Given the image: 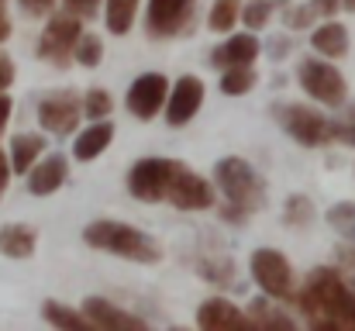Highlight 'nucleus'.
<instances>
[{"label": "nucleus", "mask_w": 355, "mask_h": 331, "mask_svg": "<svg viewBox=\"0 0 355 331\" xmlns=\"http://www.w3.org/2000/svg\"><path fill=\"white\" fill-rule=\"evenodd\" d=\"M300 314L311 328L355 331V290L345 283V276L331 266H318L307 273L304 287L293 294Z\"/></svg>", "instance_id": "obj_1"}, {"label": "nucleus", "mask_w": 355, "mask_h": 331, "mask_svg": "<svg viewBox=\"0 0 355 331\" xmlns=\"http://www.w3.org/2000/svg\"><path fill=\"white\" fill-rule=\"evenodd\" d=\"M214 183L225 194V221H245L248 214L262 211L269 201V187L262 180V173L245 162L241 155H225L214 166Z\"/></svg>", "instance_id": "obj_2"}, {"label": "nucleus", "mask_w": 355, "mask_h": 331, "mask_svg": "<svg viewBox=\"0 0 355 331\" xmlns=\"http://www.w3.org/2000/svg\"><path fill=\"white\" fill-rule=\"evenodd\" d=\"M83 241L97 252H111L121 259H131V262H141V266H152L162 259V248L152 235L131 228V224H121V221H94L83 228Z\"/></svg>", "instance_id": "obj_3"}, {"label": "nucleus", "mask_w": 355, "mask_h": 331, "mask_svg": "<svg viewBox=\"0 0 355 331\" xmlns=\"http://www.w3.org/2000/svg\"><path fill=\"white\" fill-rule=\"evenodd\" d=\"M272 117L283 128V135H290L297 145L304 148H321L335 142V121H328L324 114L304 104H272Z\"/></svg>", "instance_id": "obj_4"}, {"label": "nucleus", "mask_w": 355, "mask_h": 331, "mask_svg": "<svg viewBox=\"0 0 355 331\" xmlns=\"http://www.w3.org/2000/svg\"><path fill=\"white\" fill-rule=\"evenodd\" d=\"M83 35V21L80 14L66 10V14H52L42 38H38V59L42 62H52V66H69L73 62V52H76V42Z\"/></svg>", "instance_id": "obj_5"}, {"label": "nucleus", "mask_w": 355, "mask_h": 331, "mask_svg": "<svg viewBox=\"0 0 355 331\" xmlns=\"http://www.w3.org/2000/svg\"><path fill=\"white\" fill-rule=\"evenodd\" d=\"M248 273L252 280L259 283V290L272 300H293L297 287H293V266L283 252L276 248H259L252 252V262H248Z\"/></svg>", "instance_id": "obj_6"}, {"label": "nucleus", "mask_w": 355, "mask_h": 331, "mask_svg": "<svg viewBox=\"0 0 355 331\" xmlns=\"http://www.w3.org/2000/svg\"><path fill=\"white\" fill-rule=\"evenodd\" d=\"M176 166H180L176 159H155V155L138 159V162L131 166V173H128V194H131L135 201H141V204H159V201H166Z\"/></svg>", "instance_id": "obj_7"}, {"label": "nucleus", "mask_w": 355, "mask_h": 331, "mask_svg": "<svg viewBox=\"0 0 355 331\" xmlns=\"http://www.w3.org/2000/svg\"><path fill=\"white\" fill-rule=\"evenodd\" d=\"M300 87L307 90V97H314L324 108H342L349 101V87L345 76L321 56V59H304L300 62Z\"/></svg>", "instance_id": "obj_8"}, {"label": "nucleus", "mask_w": 355, "mask_h": 331, "mask_svg": "<svg viewBox=\"0 0 355 331\" xmlns=\"http://www.w3.org/2000/svg\"><path fill=\"white\" fill-rule=\"evenodd\" d=\"M193 10H197V0H148V10H145L148 35L152 38H176V35L190 31Z\"/></svg>", "instance_id": "obj_9"}, {"label": "nucleus", "mask_w": 355, "mask_h": 331, "mask_svg": "<svg viewBox=\"0 0 355 331\" xmlns=\"http://www.w3.org/2000/svg\"><path fill=\"white\" fill-rule=\"evenodd\" d=\"M80 117H83V101L73 94V90H55L49 97H42L38 104V121L49 135H73L80 128Z\"/></svg>", "instance_id": "obj_10"}, {"label": "nucleus", "mask_w": 355, "mask_h": 331, "mask_svg": "<svg viewBox=\"0 0 355 331\" xmlns=\"http://www.w3.org/2000/svg\"><path fill=\"white\" fill-rule=\"evenodd\" d=\"M166 201H169L173 207H180V211H207V207L214 204V190H211V183H207L204 176H197L193 169L176 166Z\"/></svg>", "instance_id": "obj_11"}, {"label": "nucleus", "mask_w": 355, "mask_h": 331, "mask_svg": "<svg viewBox=\"0 0 355 331\" xmlns=\"http://www.w3.org/2000/svg\"><path fill=\"white\" fill-rule=\"evenodd\" d=\"M166 97H169V80L162 73H141L128 87V110L138 121H152L159 110L166 108Z\"/></svg>", "instance_id": "obj_12"}, {"label": "nucleus", "mask_w": 355, "mask_h": 331, "mask_svg": "<svg viewBox=\"0 0 355 331\" xmlns=\"http://www.w3.org/2000/svg\"><path fill=\"white\" fill-rule=\"evenodd\" d=\"M204 104V83L197 76H180L176 87L166 97V121L173 128H183L187 121L197 117V110Z\"/></svg>", "instance_id": "obj_13"}, {"label": "nucleus", "mask_w": 355, "mask_h": 331, "mask_svg": "<svg viewBox=\"0 0 355 331\" xmlns=\"http://www.w3.org/2000/svg\"><path fill=\"white\" fill-rule=\"evenodd\" d=\"M83 314L94 321V328H111V331H145L148 328L138 314L121 311L118 304H111V300H104V297H87Z\"/></svg>", "instance_id": "obj_14"}, {"label": "nucleus", "mask_w": 355, "mask_h": 331, "mask_svg": "<svg viewBox=\"0 0 355 331\" xmlns=\"http://www.w3.org/2000/svg\"><path fill=\"white\" fill-rule=\"evenodd\" d=\"M197 325L207 331H238V328H252V321H248V314H241L232 300H225V297H211V300H204L200 304V311H197Z\"/></svg>", "instance_id": "obj_15"}, {"label": "nucleus", "mask_w": 355, "mask_h": 331, "mask_svg": "<svg viewBox=\"0 0 355 331\" xmlns=\"http://www.w3.org/2000/svg\"><path fill=\"white\" fill-rule=\"evenodd\" d=\"M66 180H69V162H66V155H59V152H52L49 159H42V162H35V166L28 169V190H31L35 197L55 194Z\"/></svg>", "instance_id": "obj_16"}, {"label": "nucleus", "mask_w": 355, "mask_h": 331, "mask_svg": "<svg viewBox=\"0 0 355 331\" xmlns=\"http://www.w3.org/2000/svg\"><path fill=\"white\" fill-rule=\"evenodd\" d=\"M259 38L252 35V31H245V35H232L225 45H218L214 52H211V66H218V69H232V66H252L255 62V56H259Z\"/></svg>", "instance_id": "obj_17"}, {"label": "nucleus", "mask_w": 355, "mask_h": 331, "mask_svg": "<svg viewBox=\"0 0 355 331\" xmlns=\"http://www.w3.org/2000/svg\"><path fill=\"white\" fill-rule=\"evenodd\" d=\"M111 142H114V124H111L107 117H101V121H94L87 131H76L73 155H76V162H90V159H97Z\"/></svg>", "instance_id": "obj_18"}, {"label": "nucleus", "mask_w": 355, "mask_h": 331, "mask_svg": "<svg viewBox=\"0 0 355 331\" xmlns=\"http://www.w3.org/2000/svg\"><path fill=\"white\" fill-rule=\"evenodd\" d=\"M314 52H321L324 59H342L349 52V31L338 21H318L314 35H311Z\"/></svg>", "instance_id": "obj_19"}, {"label": "nucleus", "mask_w": 355, "mask_h": 331, "mask_svg": "<svg viewBox=\"0 0 355 331\" xmlns=\"http://www.w3.org/2000/svg\"><path fill=\"white\" fill-rule=\"evenodd\" d=\"M35 245H38V231L31 224H7V228H0V255L28 259V255H35Z\"/></svg>", "instance_id": "obj_20"}, {"label": "nucleus", "mask_w": 355, "mask_h": 331, "mask_svg": "<svg viewBox=\"0 0 355 331\" xmlns=\"http://www.w3.org/2000/svg\"><path fill=\"white\" fill-rule=\"evenodd\" d=\"M45 152V138L42 135H31V131H21L14 135L10 142V173H28Z\"/></svg>", "instance_id": "obj_21"}, {"label": "nucleus", "mask_w": 355, "mask_h": 331, "mask_svg": "<svg viewBox=\"0 0 355 331\" xmlns=\"http://www.w3.org/2000/svg\"><path fill=\"white\" fill-rule=\"evenodd\" d=\"M42 318H45L52 328L94 331V321H90L87 314H80V311H73V307H66V304H59V300H45V304H42Z\"/></svg>", "instance_id": "obj_22"}, {"label": "nucleus", "mask_w": 355, "mask_h": 331, "mask_svg": "<svg viewBox=\"0 0 355 331\" xmlns=\"http://www.w3.org/2000/svg\"><path fill=\"white\" fill-rule=\"evenodd\" d=\"M135 10H138V0H107V3H104L107 31H111V35H128L131 24H135Z\"/></svg>", "instance_id": "obj_23"}, {"label": "nucleus", "mask_w": 355, "mask_h": 331, "mask_svg": "<svg viewBox=\"0 0 355 331\" xmlns=\"http://www.w3.org/2000/svg\"><path fill=\"white\" fill-rule=\"evenodd\" d=\"M248 321H252V328H279V331L293 328V321H290L286 314H279V311H276L272 304H266V300H252Z\"/></svg>", "instance_id": "obj_24"}, {"label": "nucleus", "mask_w": 355, "mask_h": 331, "mask_svg": "<svg viewBox=\"0 0 355 331\" xmlns=\"http://www.w3.org/2000/svg\"><path fill=\"white\" fill-rule=\"evenodd\" d=\"M255 83H259V76H255L252 66H232V69H225V76H221V94L241 97V94L255 90Z\"/></svg>", "instance_id": "obj_25"}, {"label": "nucleus", "mask_w": 355, "mask_h": 331, "mask_svg": "<svg viewBox=\"0 0 355 331\" xmlns=\"http://www.w3.org/2000/svg\"><path fill=\"white\" fill-rule=\"evenodd\" d=\"M197 273L204 276V280H211V283H218V287H232L235 283V266H232V259H197Z\"/></svg>", "instance_id": "obj_26"}, {"label": "nucleus", "mask_w": 355, "mask_h": 331, "mask_svg": "<svg viewBox=\"0 0 355 331\" xmlns=\"http://www.w3.org/2000/svg\"><path fill=\"white\" fill-rule=\"evenodd\" d=\"M73 59H76L80 66H87V69L101 66V59H104V42H101L97 35H80V42H76V52H73Z\"/></svg>", "instance_id": "obj_27"}, {"label": "nucleus", "mask_w": 355, "mask_h": 331, "mask_svg": "<svg viewBox=\"0 0 355 331\" xmlns=\"http://www.w3.org/2000/svg\"><path fill=\"white\" fill-rule=\"evenodd\" d=\"M314 218V204H311V197H304V194H293V197H286V207H283V221L286 224H311Z\"/></svg>", "instance_id": "obj_28"}, {"label": "nucleus", "mask_w": 355, "mask_h": 331, "mask_svg": "<svg viewBox=\"0 0 355 331\" xmlns=\"http://www.w3.org/2000/svg\"><path fill=\"white\" fill-rule=\"evenodd\" d=\"M238 14H241V7H238V0H214V7H211V28L214 31H232V24L238 21Z\"/></svg>", "instance_id": "obj_29"}, {"label": "nucleus", "mask_w": 355, "mask_h": 331, "mask_svg": "<svg viewBox=\"0 0 355 331\" xmlns=\"http://www.w3.org/2000/svg\"><path fill=\"white\" fill-rule=\"evenodd\" d=\"M111 110H114V97H111L107 90H101V87H94V90L83 97V114H87V117H94V121L107 117Z\"/></svg>", "instance_id": "obj_30"}, {"label": "nucleus", "mask_w": 355, "mask_h": 331, "mask_svg": "<svg viewBox=\"0 0 355 331\" xmlns=\"http://www.w3.org/2000/svg\"><path fill=\"white\" fill-rule=\"evenodd\" d=\"M269 17H272V0H252V3H245V7H241V21H245L252 31L266 28V24H269Z\"/></svg>", "instance_id": "obj_31"}, {"label": "nucleus", "mask_w": 355, "mask_h": 331, "mask_svg": "<svg viewBox=\"0 0 355 331\" xmlns=\"http://www.w3.org/2000/svg\"><path fill=\"white\" fill-rule=\"evenodd\" d=\"M335 138L345 142V145H355V110L345 121H335Z\"/></svg>", "instance_id": "obj_32"}, {"label": "nucleus", "mask_w": 355, "mask_h": 331, "mask_svg": "<svg viewBox=\"0 0 355 331\" xmlns=\"http://www.w3.org/2000/svg\"><path fill=\"white\" fill-rule=\"evenodd\" d=\"M307 7H311V14H314L318 21H324V17H331V14L342 7V0H311Z\"/></svg>", "instance_id": "obj_33"}, {"label": "nucleus", "mask_w": 355, "mask_h": 331, "mask_svg": "<svg viewBox=\"0 0 355 331\" xmlns=\"http://www.w3.org/2000/svg\"><path fill=\"white\" fill-rule=\"evenodd\" d=\"M66 7H69L73 14H80V17H94L97 7H101V0H66Z\"/></svg>", "instance_id": "obj_34"}, {"label": "nucleus", "mask_w": 355, "mask_h": 331, "mask_svg": "<svg viewBox=\"0 0 355 331\" xmlns=\"http://www.w3.org/2000/svg\"><path fill=\"white\" fill-rule=\"evenodd\" d=\"M17 3H21V10H24V14L42 17V14H49V10H52V3H55V0H17Z\"/></svg>", "instance_id": "obj_35"}, {"label": "nucleus", "mask_w": 355, "mask_h": 331, "mask_svg": "<svg viewBox=\"0 0 355 331\" xmlns=\"http://www.w3.org/2000/svg\"><path fill=\"white\" fill-rule=\"evenodd\" d=\"M10 83H14V62L0 52V90H7Z\"/></svg>", "instance_id": "obj_36"}, {"label": "nucleus", "mask_w": 355, "mask_h": 331, "mask_svg": "<svg viewBox=\"0 0 355 331\" xmlns=\"http://www.w3.org/2000/svg\"><path fill=\"white\" fill-rule=\"evenodd\" d=\"M10 38V14H7V0H0V42Z\"/></svg>", "instance_id": "obj_37"}, {"label": "nucleus", "mask_w": 355, "mask_h": 331, "mask_svg": "<svg viewBox=\"0 0 355 331\" xmlns=\"http://www.w3.org/2000/svg\"><path fill=\"white\" fill-rule=\"evenodd\" d=\"M7 180H10V159H7V152L0 148V197H3V190H7Z\"/></svg>", "instance_id": "obj_38"}, {"label": "nucleus", "mask_w": 355, "mask_h": 331, "mask_svg": "<svg viewBox=\"0 0 355 331\" xmlns=\"http://www.w3.org/2000/svg\"><path fill=\"white\" fill-rule=\"evenodd\" d=\"M10 108H14V104H10V97H7V94H0V131H3V128H7V121H10Z\"/></svg>", "instance_id": "obj_39"}, {"label": "nucleus", "mask_w": 355, "mask_h": 331, "mask_svg": "<svg viewBox=\"0 0 355 331\" xmlns=\"http://www.w3.org/2000/svg\"><path fill=\"white\" fill-rule=\"evenodd\" d=\"M269 45H272V49H276V52H272V56H276V59H283V56H286V49H290V45H286V42H283V38H279V42H269Z\"/></svg>", "instance_id": "obj_40"}, {"label": "nucleus", "mask_w": 355, "mask_h": 331, "mask_svg": "<svg viewBox=\"0 0 355 331\" xmlns=\"http://www.w3.org/2000/svg\"><path fill=\"white\" fill-rule=\"evenodd\" d=\"M342 7H345V10H352V14H355V0H342Z\"/></svg>", "instance_id": "obj_41"}]
</instances>
